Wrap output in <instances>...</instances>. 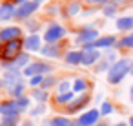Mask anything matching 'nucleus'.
I'll return each instance as SVG.
<instances>
[{"label":"nucleus","instance_id":"obj_1","mask_svg":"<svg viewBox=\"0 0 133 126\" xmlns=\"http://www.w3.org/2000/svg\"><path fill=\"white\" fill-rule=\"evenodd\" d=\"M129 70H131L129 60H118V62H115V64L109 68V71H108V80H109L111 84H117V82H120V80L128 75Z\"/></svg>","mask_w":133,"mask_h":126},{"label":"nucleus","instance_id":"obj_2","mask_svg":"<svg viewBox=\"0 0 133 126\" xmlns=\"http://www.w3.org/2000/svg\"><path fill=\"white\" fill-rule=\"evenodd\" d=\"M20 46H22L20 40H9V42H6L2 48H0V57H2L4 60H11V59L18 57Z\"/></svg>","mask_w":133,"mask_h":126},{"label":"nucleus","instance_id":"obj_3","mask_svg":"<svg viewBox=\"0 0 133 126\" xmlns=\"http://www.w3.org/2000/svg\"><path fill=\"white\" fill-rule=\"evenodd\" d=\"M48 71H51V66H48L44 62H33V64L24 68V75L26 77H38V75H44Z\"/></svg>","mask_w":133,"mask_h":126},{"label":"nucleus","instance_id":"obj_4","mask_svg":"<svg viewBox=\"0 0 133 126\" xmlns=\"http://www.w3.org/2000/svg\"><path fill=\"white\" fill-rule=\"evenodd\" d=\"M66 35V31H64V28L62 26H58V24H53L46 33H44V40L46 42H57L58 39H62Z\"/></svg>","mask_w":133,"mask_h":126},{"label":"nucleus","instance_id":"obj_5","mask_svg":"<svg viewBox=\"0 0 133 126\" xmlns=\"http://www.w3.org/2000/svg\"><path fill=\"white\" fill-rule=\"evenodd\" d=\"M38 2L40 0H31V2H26V4H22L18 9H17V17H20V18H26V17H29L37 8H38Z\"/></svg>","mask_w":133,"mask_h":126},{"label":"nucleus","instance_id":"obj_6","mask_svg":"<svg viewBox=\"0 0 133 126\" xmlns=\"http://www.w3.org/2000/svg\"><path fill=\"white\" fill-rule=\"evenodd\" d=\"M98 117H100V113L97 111V110H89L88 113H84L80 119H78V126H93L97 121H98Z\"/></svg>","mask_w":133,"mask_h":126},{"label":"nucleus","instance_id":"obj_7","mask_svg":"<svg viewBox=\"0 0 133 126\" xmlns=\"http://www.w3.org/2000/svg\"><path fill=\"white\" fill-rule=\"evenodd\" d=\"M18 37H20V29L18 28H6V29L0 31V40H6V42L18 40Z\"/></svg>","mask_w":133,"mask_h":126},{"label":"nucleus","instance_id":"obj_8","mask_svg":"<svg viewBox=\"0 0 133 126\" xmlns=\"http://www.w3.org/2000/svg\"><path fill=\"white\" fill-rule=\"evenodd\" d=\"M97 37H98V33L95 29H84V31H80L77 42H80V44H91V40H95Z\"/></svg>","mask_w":133,"mask_h":126},{"label":"nucleus","instance_id":"obj_9","mask_svg":"<svg viewBox=\"0 0 133 126\" xmlns=\"http://www.w3.org/2000/svg\"><path fill=\"white\" fill-rule=\"evenodd\" d=\"M18 102L17 100H9V102H4V104H0V113L2 115H15L18 111Z\"/></svg>","mask_w":133,"mask_h":126},{"label":"nucleus","instance_id":"obj_10","mask_svg":"<svg viewBox=\"0 0 133 126\" xmlns=\"http://www.w3.org/2000/svg\"><path fill=\"white\" fill-rule=\"evenodd\" d=\"M98 57H100V55H98L97 49H86V51L82 53V64H84V66H89V64L97 62Z\"/></svg>","mask_w":133,"mask_h":126},{"label":"nucleus","instance_id":"obj_11","mask_svg":"<svg viewBox=\"0 0 133 126\" xmlns=\"http://www.w3.org/2000/svg\"><path fill=\"white\" fill-rule=\"evenodd\" d=\"M113 42H115V39H113V37H104V39H98L97 42L86 44V49H93V48H109Z\"/></svg>","mask_w":133,"mask_h":126},{"label":"nucleus","instance_id":"obj_12","mask_svg":"<svg viewBox=\"0 0 133 126\" xmlns=\"http://www.w3.org/2000/svg\"><path fill=\"white\" fill-rule=\"evenodd\" d=\"M13 15H17V13H15V8H13L11 4L0 6V20H8V18H11Z\"/></svg>","mask_w":133,"mask_h":126},{"label":"nucleus","instance_id":"obj_13","mask_svg":"<svg viewBox=\"0 0 133 126\" xmlns=\"http://www.w3.org/2000/svg\"><path fill=\"white\" fill-rule=\"evenodd\" d=\"M24 46H26L29 51H38V49H40V39H38L37 35L28 37V40L24 42Z\"/></svg>","mask_w":133,"mask_h":126},{"label":"nucleus","instance_id":"obj_14","mask_svg":"<svg viewBox=\"0 0 133 126\" xmlns=\"http://www.w3.org/2000/svg\"><path fill=\"white\" fill-rule=\"evenodd\" d=\"M117 28H118V29H122V31H126V29L133 28V17H124V18H118V20H117Z\"/></svg>","mask_w":133,"mask_h":126},{"label":"nucleus","instance_id":"obj_15","mask_svg":"<svg viewBox=\"0 0 133 126\" xmlns=\"http://www.w3.org/2000/svg\"><path fill=\"white\" fill-rule=\"evenodd\" d=\"M66 62L68 64H82V53H78V51H71V53H68V57H66Z\"/></svg>","mask_w":133,"mask_h":126},{"label":"nucleus","instance_id":"obj_16","mask_svg":"<svg viewBox=\"0 0 133 126\" xmlns=\"http://www.w3.org/2000/svg\"><path fill=\"white\" fill-rule=\"evenodd\" d=\"M18 122V115H4V121H2V126H15Z\"/></svg>","mask_w":133,"mask_h":126},{"label":"nucleus","instance_id":"obj_17","mask_svg":"<svg viewBox=\"0 0 133 126\" xmlns=\"http://www.w3.org/2000/svg\"><path fill=\"white\" fill-rule=\"evenodd\" d=\"M51 126H73V122L69 119H64V117H55L51 121Z\"/></svg>","mask_w":133,"mask_h":126},{"label":"nucleus","instance_id":"obj_18","mask_svg":"<svg viewBox=\"0 0 133 126\" xmlns=\"http://www.w3.org/2000/svg\"><path fill=\"white\" fill-rule=\"evenodd\" d=\"M17 80H18V73H17L15 70L6 73V84H8V86H11V88H13V82H17Z\"/></svg>","mask_w":133,"mask_h":126},{"label":"nucleus","instance_id":"obj_19","mask_svg":"<svg viewBox=\"0 0 133 126\" xmlns=\"http://www.w3.org/2000/svg\"><path fill=\"white\" fill-rule=\"evenodd\" d=\"M42 53L48 55V57H57V55H58V48H57V46H48V48L42 49Z\"/></svg>","mask_w":133,"mask_h":126},{"label":"nucleus","instance_id":"obj_20","mask_svg":"<svg viewBox=\"0 0 133 126\" xmlns=\"http://www.w3.org/2000/svg\"><path fill=\"white\" fill-rule=\"evenodd\" d=\"M88 102V97H80V99H77L75 102H73V106H69V111H77L82 104H86Z\"/></svg>","mask_w":133,"mask_h":126},{"label":"nucleus","instance_id":"obj_21","mask_svg":"<svg viewBox=\"0 0 133 126\" xmlns=\"http://www.w3.org/2000/svg\"><path fill=\"white\" fill-rule=\"evenodd\" d=\"M28 60H29V57H28V55H18V57H17V60H15L11 66H13V68H17V66H24V64H28Z\"/></svg>","mask_w":133,"mask_h":126},{"label":"nucleus","instance_id":"obj_22","mask_svg":"<svg viewBox=\"0 0 133 126\" xmlns=\"http://www.w3.org/2000/svg\"><path fill=\"white\" fill-rule=\"evenodd\" d=\"M86 86H88V84H86V80H84V79H77V80H75V84H73V90H75V91H84V90H86Z\"/></svg>","mask_w":133,"mask_h":126},{"label":"nucleus","instance_id":"obj_23","mask_svg":"<svg viewBox=\"0 0 133 126\" xmlns=\"http://www.w3.org/2000/svg\"><path fill=\"white\" fill-rule=\"evenodd\" d=\"M73 99V91H68V93H60L58 97H57V100L58 102H68V100H71Z\"/></svg>","mask_w":133,"mask_h":126},{"label":"nucleus","instance_id":"obj_24","mask_svg":"<svg viewBox=\"0 0 133 126\" xmlns=\"http://www.w3.org/2000/svg\"><path fill=\"white\" fill-rule=\"evenodd\" d=\"M78 9H80L78 2H73V4H69V6H68V15H77V13H78Z\"/></svg>","mask_w":133,"mask_h":126},{"label":"nucleus","instance_id":"obj_25","mask_svg":"<svg viewBox=\"0 0 133 126\" xmlns=\"http://www.w3.org/2000/svg\"><path fill=\"white\" fill-rule=\"evenodd\" d=\"M69 86H71V84H69L68 80L60 82V86H58V93H68V91H71V90H69Z\"/></svg>","mask_w":133,"mask_h":126},{"label":"nucleus","instance_id":"obj_26","mask_svg":"<svg viewBox=\"0 0 133 126\" xmlns=\"http://www.w3.org/2000/svg\"><path fill=\"white\" fill-rule=\"evenodd\" d=\"M9 91H11V95H20V93H22V91H24V86H22V84H20V82H18V84H17V86H15V88H11V90H9Z\"/></svg>","mask_w":133,"mask_h":126},{"label":"nucleus","instance_id":"obj_27","mask_svg":"<svg viewBox=\"0 0 133 126\" xmlns=\"http://www.w3.org/2000/svg\"><path fill=\"white\" fill-rule=\"evenodd\" d=\"M111 110H113L111 104L109 102H104L102 104V110H100V115H108V113H111Z\"/></svg>","mask_w":133,"mask_h":126},{"label":"nucleus","instance_id":"obj_28","mask_svg":"<svg viewBox=\"0 0 133 126\" xmlns=\"http://www.w3.org/2000/svg\"><path fill=\"white\" fill-rule=\"evenodd\" d=\"M122 46H124V48H133V35L126 37V39L122 40Z\"/></svg>","mask_w":133,"mask_h":126},{"label":"nucleus","instance_id":"obj_29","mask_svg":"<svg viewBox=\"0 0 133 126\" xmlns=\"http://www.w3.org/2000/svg\"><path fill=\"white\" fill-rule=\"evenodd\" d=\"M33 95H35V99H38V100H46V99H48V93H46V91H38V90H37Z\"/></svg>","mask_w":133,"mask_h":126},{"label":"nucleus","instance_id":"obj_30","mask_svg":"<svg viewBox=\"0 0 133 126\" xmlns=\"http://www.w3.org/2000/svg\"><path fill=\"white\" fill-rule=\"evenodd\" d=\"M17 102H18V108H20V110H24V108H28V104H29V100H28L26 97H20V99H18Z\"/></svg>","mask_w":133,"mask_h":126},{"label":"nucleus","instance_id":"obj_31","mask_svg":"<svg viewBox=\"0 0 133 126\" xmlns=\"http://www.w3.org/2000/svg\"><path fill=\"white\" fill-rule=\"evenodd\" d=\"M42 80H44V77H42V75H38V77H33V79H31V84H33V86H37V84H42Z\"/></svg>","mask_w":133,"mask_h":126},{"label":"nucleus","instance_id":"obj_32","mask_svg":"<svg viewBox=\"0 0 133 126\" xmlns=\"http://www.w3.org/2000/svg\"><path fill=\"white\" fill-rule=\"evenodd\" d=\"M106 15H108V17H113V15H115V8H113V6H108V8H106Z\"/></svg>","mask_w":133,"mask_h":126},{"label":"nucleus","instance_id":"obj_33","mask_svg":"<svg viewBox=\"0 0 133 126\" xmlns=\"http://www.w3.org/2000/svg\"><path fill=\"white\" fill-rule=\"evenodd\" d=\"M49 84H53V79H51V77H49V79H44V80H42V88H48Z\"/></svg>","mask_w":133,"mask_h":126},{"label":"nucleus","instance_id":"obj_34","mask_svg":"<svg viewBox=\"0 0 133 126\" xmlns=\"http://www.w3.org/2000/svg\"><path fill=\"white\" fill-rule=\"evenodd\" d=\"M89 4H104V2H108V0H88Z\"/></svg>","mask_w":133,"mask_h":126},{"label":"nucleus","instance_id":"obj_35","mask_svg":"<svg viewBox=\"0 0 133 126\" xmlns=\"http://www.w3.org/2000/svg\"><path fill=\"white\" fill-rule=\"evenodd\" d=\"M115 126H126V124H124V122H118V124H115Z\"/></svg>","mask_w":133,"mask_h":126},{"label":"nucleus","instance_id":"obj_36","mask_svg":"<svg viewBox=\"0 0 133 126\" xmlns=\"http://www.w3.org/2000/svg\"><path fill=\"white\" fill-rule=\"evenodd\" d=\"M129 126H133V119H129Z\"/></svg>","mask_w":133,"mask_h":126},{"label":"nucleus","instance_id":"obj_37","mask_svg":"<svg viewBox=\"0 0 133 126\" xmlns=\"http://www.w3.org/2000/svg\"><path fill=\"white\" fill-rule=\"evenodd\" d=\"M15 2H24V4H26V0H15Z\"/></svg>","mask_w":133,"mask_h":126},{"label":"nucleus","instance_id":"obj_38","mask_svg":"<svg viewBox=\"0 0 133 126\" xmlns=\"http://www.w3.org/2000/svg\"><path fill=\"white\" fill-rule=\"evenodd\" d=\"M131 100H133V88H131Z\"/></svg>","mask_w":133,"mask_h":126},{"label":"nucleus","instance_id":"obj_39","mask_svg":"<svg viewBox=\"0 0 133 126\" xmlns=\"http://www.w3.org/2000/svg\"><path fill=\"white\" fill-rule=\"evenodd\" d=\"M0 86H2V80H0Z\"/></svg>","mask_w":133,"mask_h":126}]
</instances>
